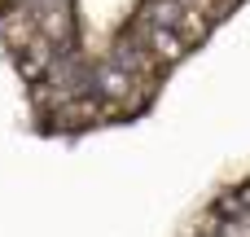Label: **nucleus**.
Returning a JSON list of instances; mask_svg holds the SVG:
<instances>
[{
	"mask_svg": "<svg viewBox=\"0 0 250 237\" xmlns=\"http://www.w3.org/2000/svg\"><path fill=\"white\" fill-rule=\"evenodd\" d=\"M180 237H250V172L220 185L189 215Z\"/></svg>",
	"mask_w": 250,
	"mask_h": 237,
	"instance_id": "obj_1",
	"label": "nucleus"
}]
</instances>
